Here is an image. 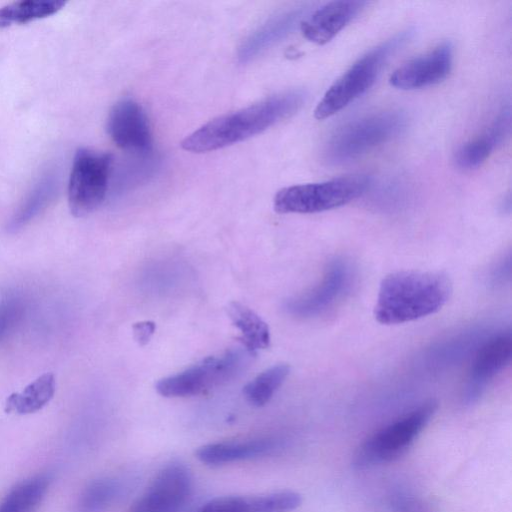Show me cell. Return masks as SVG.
Here are the masks:
<instances>
[{
    "label": "cell",
    "mask_w": 512,
    "mask_h": 512,
    "mask_svg": "<svg viewBox=\"0 0 512 512\" xmlns=\"http://www.w3.org/2000/svg\"><path fill=\"white\" fill-rule=\"evenodd\" d=\"M510 127L511 110L508 107H502L484 133L458 147L454 154L455 164L464 170L475 169L482 165L509 135Z\"/></svg>",
    "instance_id": "cell-16"
},
{
    "label": "cell",
    "mask_w": 512,
    "mask_h": 512,
    "mask_svg": "<svg viewBox=\"0 0 512 512\" xmlns=\"http://www.w3.org/2000/svg\"><path fill=\"white\" fill-rule=\"evenodd\" d=\"M254 353L245 348L229 349L209 356L187 369L160 379L155 388L164 397L195 396L226 384L250 363Z\"/></svg>",
    "instance_id": "cell-7"
},
{
    "label": "cell",
    "mask_w": 512,
    "mask_h": 512,
    "mask_svg": "<svg viewBox=\"0 0 512 512\" xmlns=\"http://www.w3.org/2000/svg\"><path fill=\"white\" fill-rule=\"evenodd\" d=\"M412 32L398 33L359 58L325 92L315 108V118H328L363 95L374 84L390 56L411 38Z\"/></svg>",
    "instance_id": "cell-4"
},
{
    "label": "cell",
    "mask_w": 512,
    "mask_h": 512,
    "mask_svg": "<svg viewBox=\"0 0 512 512\" xmlns=\"http://www.w3.org/2000/svg\"><path fill=\"white\" fill-rule=\"evenodd\" d=\"M437 407L434 400L426 401L369 437L354 454V469L366 470L400 458L430 422Z\"/></svg>",
    "instance_id": "cell-6"
},
{
    "label": "cell",
    "mask_w": 512,
    "mask_h": 512,
    "mask_svg": "<svg viewBox=\"0 0 512 512\" xmlns=\"http://www.w3.org/2000/svg\"><path fill=\"white\" fill-rule=\"evenodd\" d=\"M306 99L305 91L291 90L221 115L189 134L181 147L188 152L205 153L241 142L291 117Z\"/></svg>",
    "instance_id": "cell-1"
},
{
    "label": "cell",
    "mask_w": 512,
    "mask_h": 512,
    "mask_svg": "<svg viewBox=\"0 0 512 512\" xmlns=\"http://www.w3.org/2000/svg\"><path fill=\"white\" fill-rule=\"evenodd\" d=\"M372 178L353 174L317 183L293 185L282 188L274 197L278 213L310 214L343 206L362 196Z\"/></svg>",
    "instance_id": "cell-5"
},
{
    "label": "cell",
    "mask_w": 512,
    "mask_h": 512,
    "mask_svg": "<svg viewBox=\"0 0 512 512\" xmlns=\"http://www.w3.org/2000/svg\"><path fill=\"white\" fill-rule=\"evenodd\" d=\"M351 268L343 259L331 261L321 281L309 291L287 300L284 309L290 315L300 318L326 312L349 290L353 279Z\"/></svg>",
    "instance_id": "cell-9"
},
{
    "label": "cell",
    "mask_w": 512,
    "mask_h": 512,
    "mask_svg": "<svg viewBox=\"0 0 512 512\" xmlns=\"http://www.w3.org/2000/svg\"><path fill=\"white\" fill-rule=\"evenodd\" d=\"M411 184L402 176H388L377 183L371 181L368 191L372 202L384 208H393L405 203L411 196Z\"/></svg>",
    "instance_id": "cell-26"
},
{
    "label": "cell",
    "mask_w": 512,
    "mask_h": 512,
    "mask_svg": "<svg viewBox=\"0 0 512 512\" xmlns=\"http://www.w3.org/2000/svg\"><path fill=\"white\" fill-rule=\"evenodd\" d=\"M56 380L53 374L45 373L28 384L22 391L9 395L5 411L19 415L31 414L46 406L53 398Z\"/></svg>",
    "instance_id": "cell-20"
},
{
    "label": "cell",
    "mask_w": 512,
    "mask_h": 512,
    "mask_svg": "<svg viewBox=\"0 0 512 512\" xmlns=\"http://www.w3.org/2000/svg\"><path fill=\"white\" fill-rule=\"evenodd\" d=\"M227 312L232 324L240 331L238 339L246 350L254 353L269 347V327L258 314L239 302H231Z\"/></svg>",
    "instance_id": "cell-19"
},
{
    "label": "cell",
    "mask_w": 512,
    "mask_h": 512,
    "mask_svg": "<svg viewBox=\"0 0 512 512\" xmlns=\"http://www.w3.org/2000/svg\"><path fill=\"white\" fill-rule=\"evenodd\" d=\"M56 187L57 180L53 174L42 176L11 217L7 225L8 231L18 232L37 217L54 198Z\"/></svg>",
    "instance_id": "cell-21"
},
{
    "label": "cell",
    "mask_w": 512,
    "mask_h": 512,
    "mask_svg": "<svg viewBox=\"0 0 512 512\" xmlns=\"http://www.w3.org/2000/svg\"><path fill=\"white\" fill-rule=\"evenodd\" d=\"M107 132L121 149L146 155L152 149V134L148 118L133 99H122L111 109L107 119Z\"/></svg>",
    "instance_id": "cell-11"
},
{
    "label": "cell",
    "mask_w": 512,
    "mask_h": 512,
    "mask_svg": "<svg viewBox=\"0 0 512 512\" xmlns=\"http://www.w3.org/2000/svg\"><path fill=\"white\" fill-rule=\"evenodd\" d=\"M453 47L451 43L439 44L428 53L409 60L390 76V84L398 89L413 90L428 87L443 81L452 67Z\"/></svg>",
    "instance_id": "cell-12"
},
{
    "label": "cell",
    "mask_w": 512,
    "mask_h": 512,
    "mask_svg": "<svg viewBox=\"0 0 512 512\" xmlns=\"http://www.w3.org/2000/svg\"><path fill=\"white\" fill-rule=\"evenodd\" d=\"M51 477L38 474L13 488L0 503V512H35L43 500Z\"/></svg>",
    "instance_id": "cell-22"
},
{
    "label": "cell",
    "mask_w": 512,
    "mask_h": 512,
    "mask_svg": "<svg viewBox=\"0 0 512 512\" xmlns=\"http://www.w3.org/2000/svg\"><path fill=\"white\" fill-rule=\"evenodd\" d=\"M132 328L135 340L140 345H145L150 341L156 326L152 321H141L135 323Z\"/></svg>",
    "instance_id": "cell-28"
},
{
    "label": "cell",
    "mask_w": 512,
    "mask_h": 512,
    "mask_svg": "<svg viewBox=\"0 0 512 512\" xmlns=\"http://www.w3.org/2000/svg\"><path fill=\"white\" fill-rule=\"evenodd\" d=\"M407 117L400 110H385L352 120L339 127L324 147L330 165L354 161L401 134Z\"/></svg>",
    "instance_id": "cell-3"
},
{
    "label": "cell",
    "mask_w": 512,
    "mask_h": 512,
    "mask_svg": "<svg viewBox=\"0 0 512 512\" xmlns=\"http://www.w3.org/2000/svg\"><path fill=\"white\" fill-rule=\"evenodd\" d=\"M191 476L180 463L165 466L128 512H178L189 497Z\"/></svg>",
    "instance_id": "cell-10"
},
{
    "label": "cell",
    "mask_w": 512,
    "mask_h": 512,
    "mask_svg": "<svg viewBox=\"0 0 512 512\" xmlns=\"http://www.w3.org/2000/svg\"><path fill=\"white\" fill-rule=\"evenodd\" d=\"M451 293V281L443 273L393 272L381 281L374 316L386 325L411 322L439 311Z\"/></svg>",
    "instance_id": "cell-2"
},
{
    "label": "cell",
    "mask_w": 512,
    "mask_h": 512,
    "mask_svg": "<svg viewBox=\"0 0 512 512\" xmlns=\"http://www.w3.org/2000/svg\"><path fill=\"white\" fill-rule=\"evenodd\" d=\"M25 309L24 300L16 294L0 299V340L16 325Z\"/></svg>",
    "instance_id": "cell-27"
},
{
    "label": "cell",
    "mask_w": 512,
    "mask_h": 512,
    "mask_svg": "<svg viewBox=\"0 0 512 512\" xmlns=\"http://www.w3.org/2000/svg\"><path fill=\"white\" fill-rule=\"evenodd\" d=\"M305 7H298L283 12L266 21L241 44L238 51V60L247 63L266 51L271 46L286 38L298 24H301Z\"/></svg>",
    "instance_id": "cell-17"
},
{
    "label": "cell",
    "mask_w": 512,
    "mask_h": 512,
    "mask_svg": "<svg viewBox=\"0 0 512 512\" xmlns=\"http://www.w3.org/2000/svg\"><path fill=\"white\" fill-rule=\"evenodd\" d=\"M289 372L287 364H277L261 372L244 387L246 400L256 407L264 406L283 384Z\"/></svg>",
    "instance_id": "cell-24"
},
{
    "label": "cell",
    "mask_w": 512,
    "mask_h": 512,
    "mask_svg": "<svg viewBox=\"0 0 512 512\" xmlns=\"http://www.w3.org/2000/svg\"><path fill=\"white\" fill-rule=\"evenodd\" d=\"M512 358V336L510 332L498 334L489 339L477 352L474 359L466 401L474 402L488 383L500 373Z\"/></svg>",
    "instance_id": "cell-14"
},
{
    "label": "cell",
    "mask_w": 512,
    "mask_h": 512,
    "mask_svg": "<svg viewBox=\"0 0 512 512\" xmlns=\"http://www.w3.org/2000/svg\"><path fill=\"white\" fill-rule=\"evenodd\" d=\"M112 166L110 154L80 148L68 182V205L76 217L94 212L104 201Z\"/></svg>",
    "instance_id": "cell-8"
},
{
    "label": "cell",
    "mask_w": 512,
    "mask_h": 512,
    "mask_svg": "<svg viewBox=\"0 0 512 512\" xmlns=\"http://www.w3.org/2000/svg\"><path fill=\"white\" fill-rule=\"evenodd\" d=\"M275 447V442L270 439L225 441L202 445L195 455L200 462L214 466L260 457L269 454Z\"/></svg>",
    "instance_id": "cell-18"
},
{
    "label": "cell",
    "mask_w": 512,
    "mask_h": 512,
    "mask_svg": "<svg viewBox=\"0 0 512 512\" xmlns=\"http://www.w3.org/2000/svg\"><path fill=\"white\" fill-rule=\"evenodd\" d=\"M367 5L366 1L356 0L329 2L302 20V34L310 42L326 44L361 14Z\"/></svg>",
    "instance_id": "cell-13"
},
{
    "label": "cell",
    "mask_w": 512,
    "mask_h": 512,
    "mask_svg": "<svg viewBox=\"0 0 512 512\" xmlns=\"http://www.w3.org/2000/svg\"><path fill=\"white\" fill-rule=\"evenodd\" d=\"M65 5L63 0H22L6 4L0 8V28L49 17Z\"/></svg>",
    "instance_id": "cell-23"
},
{
    "label": "cell",
    "mask_w": 512,
    "mask_h": 512,
    "mask_svg": "<svg viewBox=\"0 0 512 512\" xmlns=\"http://www.w3.org/2000/svg\"><path fill=\"white\" fill-rule=\"evenodd\" d=\"M302 503L294 491L253 496H223L211 499L192 512H291Z\"/></svg>",
    "instance_id": "cell-15"
},
{
    "label": "cell",
    "mask_w": 512,
    "mask_h": 512,
    "mask_svg": "<svg viewBox=\"0 0 512 512\" xmlns=\"http://www.w3.org/2000/svg\"><path fill=\"white\" fill-rule=\"evenodd\" d=\"M119 484L111 478L90 482L82 491L75 512H105L119 494Z\"/></svg>",
    "instance_id": "cell-25"
}]
</instances>
